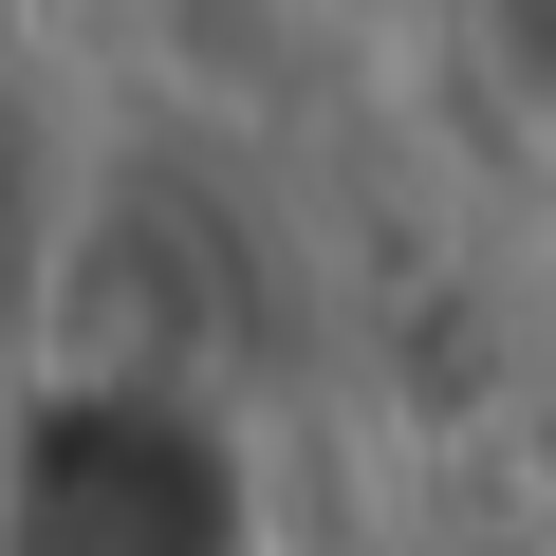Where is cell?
Segmentation results:
<instances>
[{
    "label": "cell",
    "instance_id": "obj_1",
    "mask_svg": "<svg viewBox=\"0 0 556 556\" xmlns=\"http://www.w3.org/2000/svg\"><path fill=\"white\" fill-rule=\"evenodd\" d=\"M0 556H278L260 427L204 371H56L0 408Z\"/></svg>",
    "mask_w": 556,
    "mask_h": 556
}]
</instances>
